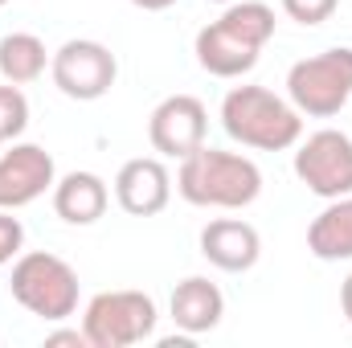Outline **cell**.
Listing matches in <instances>:
<instances>
[{
  "mask_svg": "<svg viewBox=\"0 0 352 348\" xmlns=\"http://www.w3.org/2000/svg\"><path fill=\"white\" fill-rule=\"evenodd\" d=\"M274 8L263 0H234L226 12L205 25L192 41L197 66L213 78H242L258 66V54L274 37Z\"/></svg>",
  "mask_w": 352,
  "mask_h": 348,
  "instance_id": "6da1fadb",
  "label": "cell"
},
{
  "mask_svg": "<svg viewBox=\"0 0 352 348\" xmlns=\"http://www.w3.org/2000/svg\"><path fill=\"white\" fill-rule=\"evenodd\" d=\"M176 193L197 209H246L263 193V173L242 152L201 144L176 168Z\"/></svg>",
  "mask_w": 352,
  "mask_h": 348,
  "instance_id": "7a4b0ae2",
  "label": "cell"
},
{
  "mask_svg": "<svg viewBox=\"0 0 352 348\" xmlns=\"http://www.w3.org/2000/svg\"><path fill=\"white\" fill-rule=\"evenodd\" d=\"M221 127L234 144L254 152H287L303 140V115L291 98L266 87H234L221 98Z\"/></svg>",
  "mask_w": 352,
  "mask_h": 348,
  "instance_id": "3957f363",
  "label": "cell"
},
{
  "mask_svg": "<svg viewBox=\"0 0 352 348\" xmlns=\"http://www.w3.org/2000/svg\"><path fill=\"white\" fill-rule=\"evenodd\" d=\"M8 291L12 299L45 320V324H62L78 312V270L66 259L50 254V250H29V254H16L12 262V274H8Z\"/></svg>",
  "mask_w": 352,
  "mask_h": 348,
  "instance_id": "277c9868",
  "label": "cell"
},
{
  "mask_svg": "<svg viewBox=\"0 0 352 348\" xmlns=\"http://www.w3.org/2000/svg\"><path fill=\"white\" fill-rule=\"evenodd\" d=\"M287 98L299 115L332 119L352 98V45L320 50L287 70Z\"/></svg>",
  "mask_w": 352,
  "mask_h": 348,
  "instance_id": "5b68a950",
  "label": "cell"
},
{
  "mask_svg": "<svg viewBox=\"0 0 352 348\" xmlns=\"http://www.w3.org/2000/svg\"><path fill=\"white\" fill-rule=\"evenodd\" d=\"M156 299L148 291H98L82 312L90 348H131L156 336Z\"/></svg>",
  "mask_w": 352,
  "mask_h": 348,
  "instance_id": "8992f818",
  "label": "cell"
},
{
  "mask_svg": "<svg viewBox=\"0 0 352 348\" xmlns=\"http://www.w3.org/2000/svg\"><path fill=\"white\" fill-rule=\"evenodd\" d=\"M295 176L307 184V193L336 201L352 193V135L336 127H320L307 140H299Z\"/></svg>",
  "mask_w": 352,
  "mask_h": 348,
  "instance_id": "52a82bcc",
  "label": "cell"
},
{
  "mask_svg": "<svg viewBox=\"0 0 352 348\" xmlns=\"http://www.w3.org/2000/svg\"><path fill=\"white\" fill-rule=\"evenodd\" d=\"M50 74H54V87L62 90L66 98L94 102V98L111 94L115 78H119V62H115V54L102 41L74 37V41H66L50 58Z\"/></svg>",
  "mask_w": 352,
  "mask_h": 348,
  "instance_id": "ba28073f",
  "label": "cell"
},
{
  "mask_svg": "<svg viewBox=\"0 0 352 348\" xmlns=\"http://www.w3.org/2000/svg\"><path fill=\"white\" fill-rule=\"evenodd\" d=\"M205 131L209 111L197 94H168L164 102H156L148 119V140L164 160H184L188 152H197L205 144Z\"/></svg>",
  "mask_w": 352,
  "mask_h": 348,
  "instance_id": "9c48e42d",
  "label": "cell"
},
{
  "mask_svg": "<svg viewBox=\"0 0 352 348\" xmlns=\"http://www.w3.org/2000/svg\"><path fill=\"white\" fill-rule=\"evenodd\" d=\"M58 164L41 144H16L0 152V209H25L37 197L54 193Z\"/></svg>",
  "mask_w": 352,
  "mask_h": 348,
  "instance_id": "30bf717a",
  "label": "cell"
},
{
  "mask_svg": "<svg viewBox=\"0 0 352 348\" xmlns=\"http://www.w3.org/2000/svg\"><path fill=\"white\" fill-rule=\"evenodd\" d=\"M115 201L131 217H156V213H164L168 201H173V176L164 168V160H156V156L127 160L119 168V176H115Z\"/></svg>",
  "mask_w": 352,
  "mask_h": 348,
  "instance_id": "8fae6325",
  "label": "cell"
},
{
  "mask_svg": "<svg viewBox=\"0 0 352 348\" xmlns=\"http://www.w3.org/2000/svg\"><path fill=\"white\" fill-rule=\"evenodd\" d=\"M201 254L209 266H217L226 274H246L263 259V238L242 217H217L201 230Z\"/></svg>",
  "mask_w": 352,
  "mask_h": 348,
  "instance_id": "7c38bea8",
  "label": "cell"
},
{
  "mask_svg": "<svg viewBox=\"0 0 352 348\" xmlns=\"http://www.w3.org/2000/svg\"><path fill=\"white\" fill-rule=\"evenodd\" d=\"M168 312H173V324L188 336H205L221 324L226 316V295L217 283H209L205 274H188L180 279L168 299Z\"/></svg>",
  "mask_w": 352,
  "mask_h": 348,
  "instance_id": "4fadbf2b",
  "label": "cell"
},
{
  "mask_svg": "<svg viewBox=\"0 0 352 348\" xmlns=\"http://www.w3.org/2000/svg\"><path fill=\"white\" fill-rule=\"evenodd\" d=\"M111 205V188L98 173H66L54 184V213L66 221V226H94Z\"/></svg>",
  "mask_w": 352,
  "mask_h": 348,
  "instance_id": "5bb4252c",
  "label": "cell"
},
{
  "mask_svg": "<svg viewBox=\"0 0 352 348\" xmlns=\"http://www.w3.org/2000/svg\"><path fill=\"white\" fill-rule=\"evenodd\" d=\"M307 250L320 262H352V193L328 201L307 226Z\"/></svg>",
  "mask_w": 352,
  "mask_h": 348,
  "instance_id": "9a60e30c",
  "label": "cell"
},
{
  "mask_svg": "<svg viewBox=\"0 0 352 348\" xmlns=\"http://www.w3.org/2000/svg\"><path fill=\"white\" fill-rule=\"evenodd\" d=\"M54 54H45V41L37 33H8L0 37V78L12 87H29L45 74Z\"/></svg>",
  "mask_w": 352,
  "mask_h": 348,
  "instance_id": "2e32d148",
  "label": "cell"
},
{
  "mask_svg": "<svg viewBox=\"0 0 352 348\" xmlns=\"http://www.w3.org/2000/svg\"><path fill=\"white\" fill-rule=\"evenodd\" d=\"M25 127H29V98H25L21 87L4 83V87H0V144L21 140Z\"/></svg>",
  "mask_w": 352,
  "mask_h": 348,
  "instance_id": "e0dca14e",
  "label": "cell"
},
{
  "mask_svg": "<svg viewBox=\"0 0 352 348\" xmlns=\"http://www.w3.org/2000/svg\"><path fill=\"white\" fill-rule=\"evenodd\" d=\"M336 4L340 0H283V12L299 25H324V21H332Z\"/></svg>",
  "mask_w": 352,
  "mask_h": 348,
  "instance_id": "ac0fdd59",
  "label": "cell"
},
{
  "mask_svg": "<svg viewBox=\"0 0 352 348\" xmlns=\"http://www.w3.org/2000/svg\"><path fill=\"white\" fill-rule=\"evenodd\" d=\"M25 246V226L21 217H12V209H0V266L12 262Z\"/></svg>",
  "mask_w": 352,
  "mask_h": 348,
  "instance_id": "d6986e66",
  "label": "cell"
},
{
  "mask_svg": "<svg viewBox=\"0 0 352 348\" xmlns=\"http://www.w3.org/2000/svg\"><path fill=\"white\" fill-rule=\"evenodd\" d=\"M45 345H50V348H54V345L90 348V340H87V332H82V328H58V332H50V336H45Z\"/></svg>",
  "mask_w": 352,
  "mask_h": 348,
  "instance_id": "ffe728a7",
  "label": "cell"
},
{
  "mask_svg": "<svg viewBox=\"0 0 352 348\" xmlns=\"http://www.w3.org/2000/svg\"><path fill=\"white\" fill-rule=\"evenodd\" d=\"M340 312H344V320L352 324V274L340 283Z\"/></svg>",
  "mask_w": 352,
  "mask_h": 348,
  "instance_id": "44dd1931",
  "label": "cell"
},
{
  "mask_svg": "<svg viewBox=\"0 0 352 348\" xmlns=\"http://www.w3.org/2000/svg\"><path fill=\"white\" fill-rule=\"evenodd\" d=\"M135 8H144V12H164V8H173L176 0H131Z\"/></svg>",
  "mask_w": 352,
  "mask_h": 348,
  "instance_id": "7402d4cb",
  "label": "cell"
},
{
  "mask_svg": "<svg viewBox=\"0 0 352 348\" xmlns=\"http://www.w3.org/2000/svg\"><path fill=\"white\" fill-rule=\"evenodd\" d=\"M192 340H197V336L180 332V336H164V340H160V348H192Z\"/></svg>",
  "mask_w": 352,
  "mask_h": 348,
  "instance_id": "603a6c76",
  "label": "cell"
},
{
  "mask_svg": "<svg viewBox=\"0 0 352 348\" xmlns=\"http://www.w3.org/2000/svg\"><path fill=\"white\" fill-rule=\"evenodd\" d=\"M213 4H234V0H213Z\"/></svg>",
  "mask_w": 352,
  "mask_h": 348,
  "instance_id": "cb8c5ba5",
  "label": "cell"
},
{
  "mask_svg": "<svg viewBox=\"0 0 352 348\" xmlns=\"http://www.w3.org/2000/svg\"><path fill=\"white\" fill-rule=\"evenodd\" d=\"M4 4H8V0H0V8H4Z\"/></svg>",
  "mask_w": 352,
  "mask_h": 348,
  "instance_id": "d4e9b609",
  "label": "cell"
}]
</instances>
